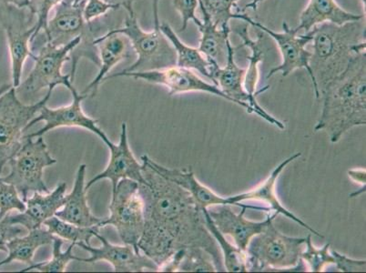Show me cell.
<instances>
[{"label":"cell","instance_id":"cell-1","mask_svg":"<svg viewBox=\"0 0 366 273\" xmlns=\"http://www.w3.org/2000/svg\"><path fill=\"white\" fill-rule=\"evenodd\" d=\"M141 159L144 182L139 183V192L144 203L145 222L139 252L159 267L179 249L201 247L212 256L218 272H225L221 249L194 199L154 171L145 155Z\"/></svg>","mask_w":366,"mask_h":273},{"label":"cell","instance_id":"cell-2","mask_svg":"<svg viewBox=\"0 0 366 273\" xmlns=\"http://www.w3.org/2000/svg\"><path fill=\"white\" fill-rule=\"evenodd\" d=\"M322 109L315 131H325L331 142L351 129L366 124V53H355L344 71L320 92Z\"/></svg>","mask_w":366,"mask_h":273},{"label":"cell","instance_id":"cell-3","mask_svg":"<svg viewBox=\"0 0 366 273\" xmlns=\"http://www.w3.org/2000/svg\"><path fill=\"white\" fill-rule=\"evenodd\" d=\"M312 31L310 68L321 92L345 71L355 53L365 51V23L358 21L342 26L324 23Z\"/></svg>","mask_w":366,"mask_h":273},{"label":"cell","instance_id":"cell-4","mask_svg":"<svg viewBox=\"0 0 366 273\" xmlns=\"http://www.w3.org/2000/svg\"><path fill=\"white\" fill-rule=\"evenodd\" d=\"M86 0H62L56 6L54 14L49 16L48 24L44 31H41L33 39L51 43L56 46H61L76 39L81 38V42L71 53V69L69 72L71 81L74 83L78 63L81 59H89L99 68V58L95 39L99 29L102 26L95 22H86L83 16ZM32 39V41H33Z\"/></svg>","mask_w":366,"mask_h":273},{"label":"cell","instance_id":"cell-5","mask_svg":"<svg viewBox=\"0 0 366 273\" xmlns=\"http://www.w3.org/2000/svg\"><path fill=\"white\" fill-rule=\"evenodd\" d=\"M274 222L249 242L246 249L249 272H308L301 259L306 238L282 234Z\"/></svg>","mask_w":366,"mask_h":273},{"label":"cell","instance_id":"cell-6","mask_svg":"<svg viewBox=\"0 0 366 273\" xmlns=\"http://www.w3.org/2000/svg\"><path fill=\"white\" fill-rule=\"evenodd\" d=\"M159 0H153L154 29L152 31H143L134 9L127 12L124 25L112 29L127 36L132 49L137 54V61L121 72L154 71L176 65L177 56L175 49L159 28Z\"/></svg>","mask_w":366,"mask_h":273},{"label":"cell","instance_id":"cell-7","mask_svg":"<svg viewBox=\"0 0 366 273\" xmlns=\"http://www.w3.org/2000/svg\"><path fill=\"white\" fill-rule=\"evenodd\" d=\"M81 42V38L69 44L56 46L49 42L38 39L31 41V51L34 54V66L24 81L16 88V94L29 96L36 95L44 89H54L56 86H66L69 91L74 89L71 75H64L62 68L64 63L71 61V53Z\"/></svg>","mask_w":366,"mask_h":273},{"label":"cell","instance_id":"cell-8","mask_svg":"<svg viewBox=\"0 0 366 273\" xmlns=\"http://www.w3.org/2000/svg\"><path fill=\"white\" fill-rule=\"evenodd\" d=\"M49 89L44 98L34 104H25L11 86L0 96V175L5 166L21 148L26 126L51 99Z\"/></svg>","mask_w":366,"mask_h":273},{"label":"cell","instance_id":"cell-9","mask_svg":"<svg viewBox=\"0 0 366 273\" xmlns=\"http://www.w3.org/2000/svg\"><path fill=\"white\" fill-rule=\"evenodd\" d=\"M35 139L33 141L25 135L23 136L21 148L8 163L11 172L5 177H0L2 181L14 185L24 202L29 192H49L43 175L46 167L56 163L49 152L43 136Z\"/></svg>","mask_w":366,"mask_h":273},{"label":"cell","instance_id":"cell-10","mask_svg":"<svg viewBox=\"0 0 366 273\" xmlns=\"http://www.w3.org/2000/svg\"><path fill=\"white\" fill-rule=\"evenodd\" d=\"M108 218L102 219L99 227L113 226L124 244L131 245L139 252L138 242L144 229V203L139 192V183L122 179L112 192Z\"/></svg>","mask_w":366,"mask_h":273},{"label":"cell","instance_id":"cell-11","mask_svg":"<svg viewBox=\"0 0 366 273\" xmlns=\"http://www.w3.org/2000/svg\"><path fill=\"white\" fill-rule=\"evenodd\" d=\"M36 19L28 8L0 5V24L4 29L11 62L13 88L21 83L23 68L29 58H34L31 39L36 31Z\"/></svg>","mask_w":366,"mask_h":273},{"label":"cell","instance_id":"cell-12","mask_svg":"<svg viewBox=\"0 0 366 273\" xmlns=\"http://www.w3.org/2000/svg\"><path fill=\"white\" fill-rule=\"evenodd\" d=\"M235 19L244 21L247 24L265 32L278 45L282 55V63L280 66L269 71L267 79L272 78L276 73H281L282 76H287L296 69H305L312 79L316 98H320V92L316 86L310 68L312 52L306 49V46L312 41V34H314L312 31L305 33L304 35H298L295 29L290 28L287 23L284 22L282 23V32H275L262 25V23L254 21L251 16L245 13H236Z\"/></svg>","mask_w":366,"mask_h":273},{"label":"cell","instance_id":"cell-13","mask_svg":"<svg viewBox=\"0 0 366 273\" xmlns=\"http://www.w3.org/2000/svg\"><path fill=\"white\" fill-rule=\"evenodd\" d=\"M209 216L216 227L234 242L239 249L246 252L251 239L264 231L278 214L268 207L247 205L242 208L239 213H235L232 205H219L217 209L209 211Z\"/></svg>","mask_w":366,"mask_h":273},{"label":"cell","instance_id":"cell-14","mask_svg":"<svg viewBox=\"0 0 366 273\" xmlns=\"http://www.w3.org/2000/svg\"><path fill=\"white\" fill-rule=\"evenodd\" d=\"M118 76H129V78L142 79L149 84L164 86L169 89V96L188 92H206L234 102L214 83L212 84L206 82L192 69L181 68L176 65L154 69V71L115 73L106 76L104 81L109 79L118 78Z\"/></svg>","mask_w":366,"mask_h":273},{"label":"cell","instance_id":"cell-15","mask_svg":"<svg viewBox=\"0 0 366 273\" xmlns=\"http://www.w3.org/2000/svg\"><path fill=\"white\" fill-rule=\"evenodd\" d=\"M69 92L71 93L73 98L71 104L56 109L49 108L46 104L43 106L38 115L26 126V131H28L38 122H45L44 126L39 129L38 131L25 136L28 138L35 139L38 136H43L52 129L62 128V126H76V128L85 129L86 131L94 133L106 145H108L112 141L99 128L97 119L91 118L83 111L81 102L88 96L81 94L76 91L75 88Z\"/></svg>","mask_w":366,"mask_h":273},{"label":"cell","instance_id":"cell-16","mask_svg":"<svg viewBox=\"0 0 366 273\" xmlns=\"http://www.w3.org/2000/svg\"><path fill=\"white\" fill-rule=\"evenodd\" d=\"M96 238L102 243L101 247L94 248L91 244L79 242L76 246L91 254L89 258H79V262L95 263L107 262L112 265L115 272H142L144 269L158 272V265L147 256L136 252L131 245H115L98 233Z\"/></svg>","mask_w":366,"mask_h":273},{"label":"cell","instance_id":"cell-17","mask_svg":"<svg viewBox=\"0 0 366 273\" xmlns=\"http://www.w3.org/2000/svg\"><path fill=\"white\" fill-rule=\"evenodd\" d=\"M107 146L111 151V158H109L107 168L86 183L85 186L86 191L102 179L111 181L112 192L115 191L118 183L122 179H128L138 183L144 182L142 172V163L138 162L129 147L127 124L125 122L122 124L121 136H119L118 144L111 142Z\"/></svg>","mask_w":366,"mask_h":273},{"label":"cell","instance_id":"cell-18","mask_svg":"<svg viewBox=\"0 0 366 273\" xmlns=\"http://www.w3.org/2000/svg\"><path fill=\"white\" fill-rule=\"evenodd\" d=\"M301 155L302 153L300 152L295 153V154H292L288 159H285L280 165L277 166V167L272 171L265 181L259 183L255 188L249 189V192L239 193V194L237 195L229 196V205L237 206V207L242 208L247 206L242 204L244 202L254 201L264 202L265 204H267L268 208L271 209L272 212L276 213V214L285 215V217L291 219L292 221L298 223L302 227L308 229L312 234L318 236V237L320 238H325L324 235L315 231V229H312L308 224H306L301 219L295 216L294 213L286 209L285 206L282 204L280 199L278 198L277 193H276V183H277L281 173L291 162L300 158Z\"/></svg>","mask_w":366,"mask_h":273},{"label":"cell","instance_id":"cell-19","mask_svg":"<svg viewBox=\"0 0 366 273\" xmlns=\"http://www.w3.org/2000/svg\"><path fill=\"white\" fill-rule=\"evenodd\" d=\"M66 183H59L51 192H34L26 199L25 212L19 214L6 215L11 224L21 225L26 231L42 227L46 219H51L64 205Z\"/></svg>","mask_w":366,"mask_h":273},{"label":"cell","instance_id":"cell-20","mask_svg":"<svg viewBox=\"0 0 366 273\" xmlns=\"http://www.w3.org/2000/svg\"><path fill=\"white\" fill-rule=\"evenodd\" d=\"M97 46L99 58V71L96 78L83 89L81 94L89 96H96L99 85L102 84L106 76L112 71L113 68L119 62L131 56V43L125 35L122 33L113 31L109 29L105 34L98 36L95 39Z\"/></svg>","mask_w":366,"mask_h":273},{"label":"cell","instance_id":"cell-21","mask_svg":"<svg viewBox=\"0 0 366 273\" xmlns=\"http://www.w3.org/2000/svg\"><path fill=\"white\" fill-rule=\"evenodd\" d=\"M145 158L149 166L163 178L186 189L202 209L219 205H229L228 197L219 195L207 186L202 184L191 169H169L152 161L147 155H145Z\"/></svg>","mask_w":366,"mask_h":273},{"label":"cell","instance_id":"cell-22","mask_svg":"<svg viewBox=\"0 0 366 273\" xmlns=\"http://www.w3.org/2000/svg\"><path fill=\"white\" fill-rule=\"evenodd\" d=\"M86 171V164L79 166L72 191L65 196L64 205L55 216L63 221L82 226V227H94V226L99 227L103 219L96 217L89 209L88 199H86L88 191L85 188Z\"/></svg>","mask_w":366,"mask_h":273},{"label":"cell","instance_id":"cell-23","mask_svg":"<svg viewBox=\"0 0 366 273\" xmlns=\"http://www.w3.org/2000/svg\"><path fill=\"white\" fill-rule=\"evenodd\" d=\"M365 16L345 11L335 0H310L302 12L300 25L296 31H311L316 26L331 23L342 26L348 22L362 21Z\"/></svg>","mask_w":366,"mask_h":273},{"label":"cell","instance_id":"cell-24","mask_svg":"<svg viewBox=\"0 0 366 273\" xmlns=\"http://www.w3.org/2000/svg\"><path fill=\"white\" fill-rule=\"evenodd\" d=\"M198 1L202 14V24L198 26L201 32L199 51L208 59H214L219 66H222L227 61V41L229 39L231 26L219 28L216 26L201 1L199 0Z\"/></svg>","mask_w":366,"mask_h":273},{"label":"cell","instance_id":"cell-25","mask_svg":"<svg viewBox=\"0 0 366 273\" xmlns=\"http://www.w3.org/2000/svg\"><path fill=\"white\" fill-rule=\"evenodd\" d=\"M56 236L44 226L31 229L25 235L18 236L6 243L8 256L0 262V267L13 262H24L26 265L33 264V258L36 251L42 246L51 245Z\"/></svg>","mask_w":366,"mask_h":273},{"label":"cell","instance_id":"cell-26","mask_svg":"<svg viewBox=\"0 0 366 273\" xmlns=\"http://www.w3.org/2000/svg\"><path fill=\"white\" fill-rule=\"evenodd\" d=\"M231 32L237 34L242 41V46H247L251 51V55L249 56V65L246 69L244 78V89L251 96H257L261 93L267 91L269 88L266 86L265 88L257 91V86L259 79V66L264 58V51L262 49L261 41L262 35L258 36L257 41H254L249 34L248 24L238 25L231 28Z\"/></svg>","mask_w":366,"mask_h":273},{"label":"cell","instance_id":"cell-27","mask_svg":"<svg viewBox=\"0 0 366 273\" xmlns=\"http://www.w3.org/2000/svg\"><path fill=\"white\" fill-rule=\"evenodd\" d=\"M159 28L175 49L176 56H177L176 66L198 71L211 79V72H209L211 64L199 49L192 48L182 42L168 23H161Z\"/></svg>","mask_w":366,"mask_h":273},{"label":"cell","instance_id":"cell-28","mask_svg":"<svg viewBox=\"0 0 366 273\" xmlns=\"http://www.w3.org/2000/svg\"><path fill=\"white\" fill-rule=\"evenodd\" d=\"M205 219L206 227L214 238L216 242L221 249L222 261H224V267L225 272H248V256L247 252L239 249L237 246L232 244L227 241L225 236L216 227L214 222H212L211 216L208 212V209H202Z\"/></svg>","mask_w":366,"mask_h":273},{"label":"cell","instance_id":"cell-29","mask_svg":"<svg viewBox=\"0 0 366 273\" xmlns=\"http://www.w3.org/2000/svg\"><path fill=\"white\" fill-rule=\"evenodd\" d=\"M43 226H45L56 237L75 243V244L79 242L91 244V239L96 238V235L99 233L98 226L82 227V226L63 221L56 216H53L51 219H46Z\"/></svg>","mask_w":366,"mask_h":273},{"label":"cell","instance_id":"cell-30","mask_svg":"<svg viewBox=\"0 0 366 273\" xmlns=\"http://www.w3.org/2000/svg\"><path fill=\"white\" fill-rule=\"evenodd\" d=\"M63 243H64V239L55 237L52 242L53 249L51 259L43 262L33 263V264L29 265V267L19 271V272H28L32 271V269L41 272H65L69 263L72 261L79 262V258L76 257L72 252L76 246L75 243L71 242L68 249L66 252H62Z\"/></svg>","mask_w":366,"mask_h":273},{"label":"cell","instance_id":"cell-31","mask_svg":"<svg viewBox=\"0 0 366 273\" xmlns=\"http://www.w3.org/2000/svg\"><path fill=\"white\" fill-rule=\"evenodd\" d=\"M218 272L212 256L201 247L185 249L177 272Z\"/></svg>","mask_w":366,"mask_h":273},{"label":"cell","instance_id":"cell-32","mask_svg":"<svg viewBox=\"0 0 366 273\" xmlns=\"http://www.w3.org/2000/svg\"><path fill=\"white\" fill-rule=\"evenodd\" d=\"M301 259L307 266L308 272H322L328 266L335 265V258L330 252V243H326L324 247L316 248L312 242L311 234L306 237Z\"/></svg>","mask_w":366,"mask_h":273},{"label":"cell","instance_id":"cell-33","mask_svg":"<svg viewBox=\"0 0 366 273\" xmlns=\"http://www.w3.org/2000/svg\"><path fill=\"white\" fill-rule=\"evenodd\" d=\"M205 11H207L212 22L219 28L229 26V21L235 19L232 9H236L237 13H241V9L237 5L239 0H199Z\"/></svg>","mask_w":366,"mask_h":273},{"label":"cell","instance_id":"cell-34","mask_svg":"<svg viewBox=\"0 0 366 273\" xmlns=\"http://www.w3.org/2000/svg\"><path fill=\"white\" fill-rule=\"evenodd\" d=\"M25 209L26 202L19 195L18 189L0 178V219L6 217L13 211L23 212Z\"/></svg>","mask_w":366,"mask_h":273},{"label":"cell","instance_id":"cell-35","mask_svg":"<svg viewBox=\"0 0 366 273\" xmlns=\"http://www.w3.org/2000/svg\"><path fill=\"white\" fill-rule=\"evenodd\" d=\"M61 1L62 0H31L29 2L28 9L31 11L32 14L35 15L36 19V31L32 39L39 32L44 31L46 24H48L49 15Z\"/></svg>","mask_w":366,"mask_h":273},{"label":"cell","instance_id":"cell-36","mask_svg":"<svg viewBox=\"0 0 366 273\" xmlns=\"http://www.w3.org/2000/svg\"><path fill=\"white\" fill-rule=\"evenodd\" d=\"M173 6L181 15L182 26L179 29V32L186 31L189 21H194L197 26L202 24L201 19L196 15L199 6L198 0H173Z\"/></svg>","mask_w":366,"mask_h":273},{"label":"cell","instance_id":"cell-37","mask_svg":"<svg viewBox=\"0 0 366 273\" xmlns=\"http://www.w3.org/2000/svg\"><path fill=\"white\" fill-rule=\"evenodd\" d=\"M116 9H119L118 6L109 4L105 0H86L83 16L86 22H92Z\"/></svg>","mask_w":366,"mask_h":273},{"label":"cell","instance_id":"cell-38","mask_svg":"<svg viewBox=\"0 0 366 273\" xmlns=\"http://www.w3.org/2000/svg\"><path fill=\"white\" fill-rule=\"evenodd\" d=\"M335 258L336 269L342 272H365V259H356L349 258L348 256L341 254L335 251L332 252Z\"/></svg>","mask_w":366,"mask_h":273},{"label":"cell","instance_id":"cell-39","mask_svg":"<svg viewBox=\"0 0 366 273\" xmlns=\"http://www.w3.org/2000/svg\"><path fill=\"white\" fill-rule=\"evenodd\" d=\"M26 232L28 231L24 227L21 225L11 224L6 217L0 219V251L8 252L6 243L13 238L18 237Z\"/></svg>","mask_w":366,"mask_h":273},{"label":"cell","instance_id":"cell-40","mask_svg":"<svg viewBox=\"0 0 366 273\" xmlns=\"http://www.w3.org/2000/svg\"><path fill=\"white\" fill-rule=\"evenodd\" d=\"M105 1L108 2L109 4L118 6L119 9H125V11L128 12L133 11V5H134V3L137 2L138 0H105Z\"/></svg>","mask_w":366,"mask_h":273},{"label":"cell","instance_id":"cell-41","mask_svg":"<svg viewBox=\"0 0 366 273\" xmlns=\"http://www.w3.org/2000/svg\"><path fill=\"white\" fill-rule=\"evenodd\" d=\"M31 0H0V5H11L18 8H28Z\"/></svg>","mask_w":366,"mask_h":273},{"label":"cell","instance_id":"cell-42","mask_svg":"<svg viewBox=\"0 0 366 273\" xmlns=\"http://www.w3.org/2000/svg\"><path fill=\"white\" fill-rule=\"evenodd\" d=\"M264 0H252V2L248 3L244 6V9H241V13H244L247 9H252V11H257V6L259 3L264 2Z\"/></svg>","mask_w":366,"mask_h":273},{"label":"cell","instance_id":"cell-43","mask_svg":"<svg viewBox=\"0 0 366 273\" xmlns=\"http://www.w3.org/2000/svg\"><path fill=\"white\" fill-rule=\"evenodd\" d=\"M13 86L12 85L9 84H4L2 86H0V96L4 94L5 92L8 91L9 89Z\"/></svg>","mask_w":366,"mask_h":273},{"label":"cell","instance_id":"cell-44","mask_svg":"<svg viewBox=\"0 0 366 273\" xmlns=\"http://www.w3.org/2000/svg\"><path fill=\"white\" fill-rule=\"evenodd\" d=\"M361 1L362 2V4H364V6H365V0H361Z\"/></svg>","mask_w":366,"mask_h":273},{"label":"cell","instance_id":"cell-45","mask_svg":"<svg viewBox=\"0 0 366 273\" xmlns=\"http://www.w3.org/2000/svg\"><path fill=\"white\" fill-rule=\"evenodd\" d=\"M79 1H83V0H79Z\"/></svg>","mask_w":366,"mask_h":273}]
</instances>
